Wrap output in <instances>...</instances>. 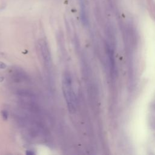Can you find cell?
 <instances>
[{
	"label": "cell",
	"mask_w": 155,
	"mask_h": 155,
	"mask_svg": "<svg viewBox=\"0 0 155 155\" xmlns=\"http://www.w3.org/2000/svg\"><path fill=\"white\" fill-rule=\"evenodd\" d=\"M38 47L41 56L46 67H50L51 65V53L47 41L45 39H41L38 42Z\"/></svg>",
	"instance_id": "7a4b0ae2"
},
{
	"label": "cell",
	"mask_w": 155,
	"mask_h": 155,
	"mask_svg": "<svg viewBox=\"0 0 155 155\" xmlns=\"http://www.w3.org/2000/svg\"><path fill=\"white\" fill-rule=\"evenodd\" d=\"M62 89L69 112L71 113H74L76 110L77 102L73 88L72 78L69 72H65L62 76Z\"/></svg>",
	"instance_id": "6da1fadb"
}]
</instances>
